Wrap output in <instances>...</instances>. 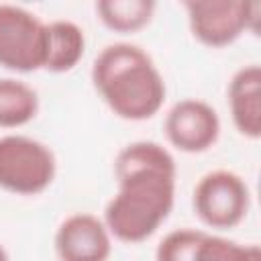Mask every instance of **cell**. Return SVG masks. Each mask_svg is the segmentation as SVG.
I'll return each mask as SVG.
<instances>
[{
  "instance_id": "cell-9",
  "label": "cell",
  "mask_w": 261,
  "mask_h": 261,
  "mask_svg": "<svg viewBox=\"0 0 261 261\" xmlns=\"http://www.w3.org/2000/svg\"><path fill=\"white\" fill-rule=\"evenodd\" d=\"M234 128L247 139L261 137V67L257 63L237 69L226 88Z\"/></svg>"
},
{
  "instance_id": "cell-3",
  "label": "cell",
  "mask_w": 261,
  "mask_h": 261,
  "mask_svg": "<svg viewBox=\"0 0 261 261\" xmlns=\"http://www.w3.org/2000/svg\"><path fill=\"white\" fill-rule=\"evenodd\" d=\"M57 173L53 151L27 135L0 137V188L18 194L35 196L45 192Z\"/></svg>"
},
{
  "instance_id": "cell-7",
  "label": "cell",
  "mask_w": 261,
  "mask_h": 261,
  "mask_svg": "<svg viewBox=\"0 0 261 261\" xmlns=\"http://www.w3.org/2000/svg\"><path fill=\"white\" fill-rule=\"evenodd\" d=\"M165 137L181 153H204L220 135L218 112L204 100L184 98L165 116Z\"/></svg>"
},
{
  "instance_id": "cell-1",
  "label": "cell",
  "mask_w": 261,
  "mask_h": 261,
  "mask_svg": "<svg viewBox=\"0 0 261 261\" xmlns=\"http://www.w3.org/2000/svg\"><path fill=\"white\" fill-rule=\"evenodd\" d=\"M116 194L104 208V224L116 241L143 243L167 220L175 202L177 165L155 141H135L114 159Z\"/></svg>"
},
{
  "instance_id": "cell-14",
  "label": "cell",
  "mask_w": 261,
  "mask_h": 261,
  "mask_svg": "<svg viewBox=\"0 0 261 261\" xmlns=\"http://www.w3.org/2000/svg\"><path fill=\"white\" fill-rule=\"evenodd\" d=\"M204 230L175 228L167 232L155 249V261H194Z\"/></svg>"
},
{
  "instance_id": "cell-6",
  "label": "cell",
  "mask_w": 261,
  "mask_h": 261,
  "mask_svg": "<svg viewBox=\"0 0 261 261\" xmlns=\"http://www.w3.org/2000/svg\"><path fill=\"white\" fill-rule=\"evenodd\" d=\"M47 22L35 12L0 4V65L10 71L31 73L45 65Z\"/></svg>"
},
{
  "instance_id": "cell-8",
  "label": "cell",
  "mask_w": 261,
  "mask_h": 261,
  "mask_svg": "<svg viewBox=\"0 0 261 261\" xmlns=\"http://www.w3.org/2000/svg\"><path fill=\"white\" fill-rule=\"evenodd\" d=\"M53 243L59 261H106L112 253V237L104 220L90 212L63 218Z\"/></svg>"
},
{
  "instance_id": "cell-11",
  "label": "cell",
  "mask_w": 261,
  "mask_h": 261,
  "mask_svg": "<svg viewBox=\"0 0 261 261\" xmlns=\"http://www.w3.org/2000/svg\"><path fill=\"white\" fill-rule=\"evenodd\" d=\"M39 112V94L16 77H0V128L29 124Z\"/></svg>"
},
{
  "instance_id": "cell-4",
  "label": "cell",
  "mask_w": 261,
  "mask_h": 261,
  "mask_svg": "<svg viewBox=\"0 0 261 261\" xmlns=\"http://www.w3.org/2000/svg\"><path fill=\"white\" fill-rule=\"evenodd\" d=\"M192 35L206 47H226L245 31H257L259 2L247 0H190L184 4Z\"/></svg>"
},
{
  "instance_id": "cell-15",
  "label": "cell",
  "mask_w": 261,
  "mask_h": 261,
  "mask_svg": "<svg viewBox=\"0 0 261 261\" xmlns=\"http://www.w3.org/2000/svg\"><path fill=\"white\" fill-rule=\"evenodd\" d=\"M0 261H10V259H8V253H6V249H4L2 245H0Z\"/></svg>"
},
{
  "instance_id": "cell-12",
  "label": "cell",
  "mask_w": 261,
  "mask_h": 261,
  "mask_svg": "<svg viewBox=\"0 0 261 261\" xmlns=\"http://www.w3.org/2000/svg\"><path fill=\"white\" fill-rule=\"evenodd\" d=\"M153 0H100L96 14L102 24L114 33H135L147 27L153 18Z\"/></svg>"
},
{
  "instance_id": "cell-5",
  "label": "cell",
  "mask_w": 261,
  "mask_h": 261,
  "mask_svg": "<svg viewBox=\"0 0 261 261\" xmlns=\"http://www.w3.org/2000/svg\"><path fill=\"white\" fill-rule=\"evenodd\" d=\"M192 204L194 212L206 226L226 230L245 220L251 208V192L239 173L214 169L198 179Z\"/></svg>"
},
{
  "instance_id": "cell-13",
  "label": "cell",
  "mask_w": 261,
  "mask_h": 261,
  "mask_svg": "<svg viewBox=\"0 0 261 261\" xmlns=\"http://www.w3.org/2000/svg\"><path fill=\"white\" fill-rule=\"evenodd\" d=\"M194 261H261V249L257 245H241L204 230Z\"/></svg>"
},
{
  "instance_id": "cell-10",
  "label": "cell",
  "mask_w": 261,
  "mask_h": 261,
  "mask_svg": "<svg viewBox=\"0 0 261 261\" xmlns=\"http://www.w3.org/2000/svg\"><path fill=\"white\" fill-rule=\"evenodd\" d=\"M84 51H86V35L80 24L65 18L47 22L43 69L53 73H65L82 61Z\"/></svg>"
},
{
  "instance_id": "cell-2",
  "label": "cell",
  "mask_w": 261,
  "mask_h": 261,
  "mask_svg": "<svg viewBox=\"0 0 261 261\" xmlns=\"http://www.w3.org/2000/svg\"><path fill=\"white\" fill-rule=\"evenodd\" d=\"M92 84L118 118L135 122L155 116L167 94L151 55L133 43L106 45L94 59Z\"/></svg>"
}]
</instances>
